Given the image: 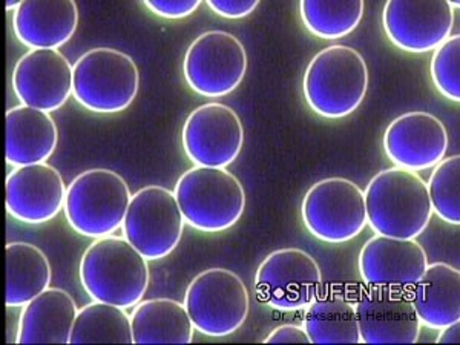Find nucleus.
I'll return each instance as SVG.
<instances>
[{
	"instance_id": "f257e3e1",
	"label": "nucleus",
	"mask_w": 460,
	"mask_h": 345,
	"mask_svg": "<svg viewBox=\"0 0 460 345\" xmlns=\"http://www.w3.org/2000/svg\"><path fill=\"white\" fill-rule=\"evenodd\" d=\"M364 197L367 225L376 235L416 240L433 215L424 180L405 169H385L375 175Z\"/></svg>"
},
{
	"instance_id": "f03ea898",
	"label": "nucleus",
	"mask_w": 460,
	"mask_h": 345,
	"mask_svg": "<svg viewBox=\"0 0 460 345\" xmlns=\"http://www.w3.org/2000/svg\"><path fill=\"white\" fill-rule=\"evenodd\" d=\"M147 260L125 236L95 240L80 261V281L91 298L131 309L149 286Z\"/></svg>"
},
{
	"instance_id": "7ed1b4c3",
	"label": "nucleus",
	"mask_w": 460,
	"mask_h": 345,
	"mask_svg": "<svg viewBox=\"0 0 460 345\" xmlns=\"http://www.w3.org/2000/svg\"><path fill=\"white\" fill-rule=\"evenodd\" d=\"M368 80L361 54L345 45H332L310 60L304 74V97L321 117L342 119L361 106Z\"/></svg>"
},
{
	"instance_id": "20e7f679",
	"label": "nucleus",
	"mask_w": 460,
	"mask_h": 345,
	"mask_svg": "<svg viewBox=\"0 0 460 345\" xmlns=\"http://www.w3.org/2000/svg\"><path fill=\"white\" fill-rule=\"evenodd\" d=\"M175 199L184 221L204 234L234 227L246 209V192L240 180L221 168L195 166L175 186Z\"/></svg>"
},
{
	"instance_id": "39448f33",
	"label": "nucleus",
	"mask_w": 460,
	"mask_h": 345,
	"mask_svg": "<svg viewBox=\"0 0 460 345\" xmlns=\"http://www.w3.org/2000/svg\"><path fill=\"white\" fill-rule=\"evenodd\" d=\"M131 199L129 186L120 173L91 169L69 184L63 212L79 235L99 240L123 227Z\"/></svg>"
},
{
	"instance_id": "423d86ee",
	"label": "nucleus",
	"mask_w": 460,
	"mask_h": 345,
	"mask_svg": "<svg viewBox=\"0 0 460 345\" xmlns=\"http://www.w3.org/2000/svg\"><path fill=\"white\" fill-rule=\"evenodd\" d=\"M73 95L84 110L117 114L128 110L140 88L131 56L114 48L89 49L74 63Z\"/></svg>"
},
{
	"instance_id": "0eeeda50",
	"label": "nucleus",
	"mask_w": 460,
	"mask_h": 345,
	"mask_svg": "<svg viewBox=\"0 0 460 345\" xmlns=\"http://www.w3.org/2000/svg\"><path fill=\"white\" fill-rule=\"evenodd\" d=\"M184 305L195 330L212 338L235 333L249 314V292L235 272L208 269L189 284Z\"/></svg>"
},
{
	"instance_id": "6e6552de",
	"label": "nucleus",
	"mask_w": 460,
	"mask_h": 345,
	"mask_svg": "<svg viewBox=\"0 0 460 345\" xmlns=\"http://www.w3.org/2000/svg\"><path fill=\"white\" fill-rule=\"evenodd\" d=\"M184 225L175 194L163 186H146L132 195L121 229L147 261H158L177 249Z\"/></svg>"
},
{
	"instance_id": "1a4fd4ad",
	"label": "nucleus",
	"mask_w": 460,
	"mask_h": 345,
	"mask_svg": "<svg viewBox=\"0 0 460 345\" xmlns=\"http://www.w3.org/2000/svg\"><path fill=\"white\" fill-rule=\"evenodd\" d=\"M301 214L305 229L314 238L341 244L366 229V197L347 178H325L307 190Z\"/></svg>"
},
{
	"instance_id": "9d476101",
	"label": "nucleus",
	"mask_w": 460,
	"mask_h": 345,
	"mask_svg": "<svg viewBox=\"0 0 460 345\" xmlns=\"http://www.w3.org/2000/svg\"><path fill=\"white\" fill-rule=\"evenodd\" d=\"M246 73V48L230 32H204L184 56L183 75L189 88L209 99L234 93Z\"/></svg>"
},
{
	"instance_id": "9b49d317",
	"label": "nucleus",
	"mask_w": 460,
	"mask_h": 345,
	"mask_svg": "<svg viewBox=\"0 0 460 345\" xmlns=\"http://www.w3.org/2000/svg\"><path fill=\"white\" fill-rule=\"evenodd\" d=\"M258 298L272 309L293 312L309 307L323 286V272L312 255L301 249L273 252L258 267Z\"/></svg>"
},
{
	"instance_id": "f8f14e48",
	"label": "nucleus",
	"mask_w": 460,
	"mask_h": 345,
	"mask_svg": "<svg viewBox=\"0 0 460 345\" xmlns=\"http://www.w3.org/2000/svg\"><path fill=\"white\" fill-rule=\"evenodd\" d=\"M181 143L195 166L226 169L240 155L244 128L230 106L206 103L184 121Z\"/></svg>"
},
{
	"instance_id": "ddd939ff",
	"label": "nucleus",
	"mask_w": 460,
	"mask_h": 345,
	"mask_svg": "<svg viewBox=\"0 0 460 345\" xmlns=\"http://www.w3.org/2000/svg\"><path fill=\"white\" fill-rule=\"evenodd\" d=\"M382 25L390 42L402 51L429 53L451 36L455 10L448 0H392L384 6Z\"/></svg>"
},
{
	"instance_id": "4468645a",
	"label": "nucleus",
	"mask_w": 460,
	"mask_h": 345,
	"mask_svg": "<svg viewBox=\"0 0 460 345\" xmlns=\"http://www.w3.org/2000/svg\"><path fill=\"white\" fill-rule=\"evenodd\" d=\"M364 344H414L420 321L411 296L399 288H372L355 305Z\"/></svg>"
},
{
	"instance_id": "2eb2a0df",
	"label": "nucleus",
	"mask_w": 460,
	"mask_h": 345,
	"mask_svg": "<svg viewBox=\"0 0 460 345\" xmlns=\"http://www.w3.org/2000/svg\"><path fill=\"white\" fill-rule=\"evenodd\" d=\"M74 66L58 49H31L13 71V89L22 105L53 112L73 94Z\"/></svg>"
},
{
	"instance_id": "dca6fc26",
	"label": "nucleus",
	"mask_w": 460,
	"mask_h": 345,
	"mask_svg": "<svg viewBox=\"0 0 460 345\" xmlns=\"http://www.w3.org/2000/svg\"><path fill=\"white\" fill-rule=\"evenodd\" d=\"M384 151L396 168L418 172L444 160L448 134L433 114L414 111L392 121L384 134Z\"/></svg>"
},
{
	"instance_id": "f3484780",
	"label": "nucleus",
	"mask_w": 460,
	"mask_h": 345,
	"mask_svg": "<svg viewBox=\"0 0 460 345\" xmlns=\"http://www.w3.org/2000/svg\"><path fill=\"white\" fill-rule=\"evenodd\" d=\"M6 210L25 225H43L65 208L66 186L48 163L16 168L6 177Z\"/></svg>"
},
{
	"instance_id": "a211bd4d",
	"label": "nucleus",
	"mask_w": 460,
	"mask_h": 345,
	"mask_svg": "<svg viewBox=\"0 0 460 345\" xmlns=\"http://www.w3.org/2000/svg\"><path fill=\"white\" fill-rule=\"evenodd\" d=\"M359 273L370 288H413L422 278L429 257L416 240L376 235L367 241L359 253Z\"/></svg>"
},
{
	"instance_id": "6ab92c4d",
	"label": "nucleus",
	"mask_w": 460,
	"mask_h": 345,
	"mask_svg": "<svg viewBox=\"0 0 460 345\" xmlns=\"http://www.w3.org/2000/svg\"><path fill=\"white\" fill-rule=\"evenodd\" d=\"M79 8L71 0L22 2L13 14V31L31 49H58L75 34Z\"/></svg>"
},
{
	"instance_id": "aec40b11",
	"label": "nucleus",
	"mask_w": 460,
	"mask_h": 345,
	"mask_svg": "<svg viewBox=\"0 0 460 345\" xmlns=\"http://www.w3.org/2000/svg\"><path fill=\"white\" fill-rule=\"evenodd\" d=\"M58 143V129L49 112L16 106L6 112V163L22 168L47 163Z\"/></svg>"
},
{
	"instance_id": "412c9836",
	"label": "nucleus",
	"mask_w": 460,
	"mask_h": 345,
	"mask_svg": "<svg viewBox=\"0 0 460 345\" xmlns=\"http://www.w3.org/2000/svg\"><path fill=\"white\" fill-rule=\"evenodd\" d=\"M79 309L63 288H47L22 310L17 344H69Z\"/></svg>"
},
{
	"instance_id": "4be33fe9",
	"label": "nucleus",
	"mask_w": 460,
	"mask_h": 345,
	"mask_svg": "<svg viewBox=\"0 0 460 345\" xmlns=\"http://www.w3.org/2000/svg\"><path fill=\"white\" fill-rule=\"evenodd\" d=\"M411 303L420 324L440 330L460 321V272L450 264H429L413 286Z\"/></svg>"
},
{
	"instance_id": "5701e85b",
	"label": "nucleus",
	"mask_w": 460,
	"mask_h": 345,
	"mask_svg": "<svg viewBox=\"0 0 460 345\" xmlns=\"http://www.w3.org/2000/svg\"><path fill=\"white\" fill-rule=\"evenodd\" d=\"M134 344H190L195 327L186 305L175 299L140 301L131 314Z\"/></svg>"
},
{
	"instance_id": "b1692460",
	"label": "nucleus",
	"mask_w": 460,
	"mask_h": 345,
	"mask_svg": "<svg viewBox=\"0 0 460 345\" xmlns=\"http://www.w3.org/2000/svg\"><path fill=\"white\" fill-rule=\"evenodd\" d=\"M304 329L312 344H361L355 305L336 290L319 293L310 303Z\"/></svg>"
},
{
	"instance_id": "393cba45",
	"label": "nucleus",
	"mask_w": 460,
	"mask_h": 345,
	"mask_svg": "<svg viewBox=\"0 0 460 345\" xmlns=\"http://www.w3.org/2000/svg\"><path fill=\"white\" fill-rule=\"evenodd\" d=\"M6 292L8 309L25 307L51 284L47 255L30 243L6 244Z\"/></svg>"
},
{
	"instance_id": "a878e982",
	"label": "nucleus",
	"mask_w": 460,
	"mask_h": 345,
	"mask_svg": "<svg viewBox=\"0 0 460 345\" xmlns=\"http://www.w3.org/2000/svg\"><path fill=\"white\" fill-rule=\"evenodd\" d=\"M69 344H134L131 316L112 304H88L74 321Z\"/></svg>"
},
{
	"instance_id": "bb28decb",
	"label": "nucleus",
	"mask_w": 460,
	"mask_h": 345,
	"mask_svg": "<svg viewBox=\"0 0 460 345\" xmlns=\"http://www.w3.org/2000/svg\"><path fill=\"white\" fill-rule=\"evenodd\" d=\"M364 2H319V0H304L299 4L301 19L312 34L335 40L349 36L361 23L364 16Z\"/></svg>"
},
{
	"instance_id": "cd10ccee",
	"label": "nucleus",
	"mask_w": 460,
	"mask_h": 345,
	"mask_svg": "<svg viewBox=\"0 0 460 345\" xmlns=\"http://www.w3.org/2000/svg\"><path fill=\"white\" fill-rule=\"evenodd\" d=\"M433 212L448 225L460 223V157L444 158L436 164L429 184Z\"/></svg>"
},
{
	"instance_id": "c85d7f7f",
	"label": "nucleus",
	"mask_w": 460,
	"mask_h": 345,
	"mask_svg": "<svg viewBox=\"0 0 460 345\" xmlns=\"http://www.w3.org/2000/svg\"><path fill=\"white\" fill-rule=\"evenodd\" d=\"M429 73L433 84L445 99L460 100V36H450L434 49Z\"/></svg>"
},
{
	"instance_id": "c756f323",
	"label": "nucleus",
	"mask_w": 460,
	"mask_h": 345,
	"mask_svg": "<svg viewBox=\"0 0 460 345\" xmlns=\"http://www.w3.org/2000/svg\"><path fill=\"white\" fill-rule=\"evenodd\" d=\"M201 5L199 0H146L145 6L164 19H184L194 14Z\"/></svg>"
},
{
	"instance_id": "7c9ffc66",
	"label": "nucleus",
	"mask_w": 460,
	"mask_h": 345,
	"mask_svg": "<svg viewBox=\"0 0 460 345\" xmlns=\"http://www.w3.org/2000/svg\"><path fill=\"white\" fill-rule=\"evenodd\" d=\"M257 0H208V6L226 19H243L257 10Z\"/></svg>"
},
{
	"instance_id": "2f4dec72",
	"label": "nucleus",
	"mask_w": 460,
	"mask_h": 345,
	"mask_svg": "<svg viewBox=\"0 0 460 345\" xmlns=\"http://www.w3.org/2000/svg\"><path fill=\"white\" fill-rule=\"evenodd\" d=\"M266 344H312L304 327L298 325H279L264 340Z\"/></svg>"
},
{
	"instance_id": "473e14b6",
	"label": "nucleus",
	"mask_w": 460,
	"mask_h": 345,
	"mask_svg": "<svg viewBox=\"0 0 460 345\" xmlns=\"http://www.w3.org/2000/svg\"><path fill=\"white\" fill-rule=\"evenodd\" d=\"M440 335L438 336V342L440 344H460V324L459 321L455 324L447 325L440 329Z\"/></svg>"
},
{
	"instance_id": "72a5a7b5",
	"label": "nucleus",
	"mask_w": 460,
	"mask_h": 345,
	"mask_svg": "<svg viewBox=\"0 0 460 345\" xmlns=\"http://www.w3.org/2000/svg\"><path fill=\"white\" fill-rule=\"evenodd\" d=\"M21 5H22V2H14V0H8V2H6V10L17 11V10H19V8H21Z\"/></svg>"
}]
</instances>
